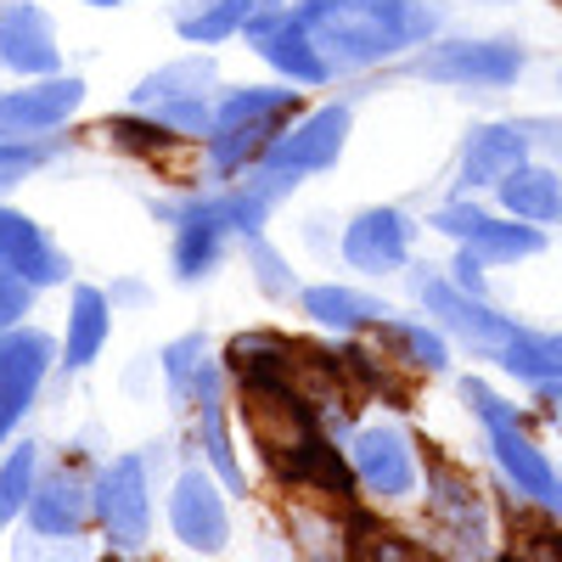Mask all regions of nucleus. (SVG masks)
<instances>
[{
	"label": "nucleus",
	"mask_w": 562,
	"mask_h": 562,
	"mask_svg": "<svg viewBox=\"0 0 562 562\" xmlns=\"http://www.w3.org/2000/svg\"><path fill=\"white\" fill-rule=\"evenodd\" d=\"M243 416H248L254 445L265 450V461L281 479L315 484V490L338 495V501L349 495V467L315 434V416L299 394H288L281 383H243Z\"/></svg>",
	"instance_id": "nucleus-1"
},
{
	"label": "nucleus",
	"mask_w": 562,
	"mask_h": 562,
	"mask_svg": "<svg viewBox=\"0 0 562 562\" xmlns=\"http://www.w3.org/2000/svg\"><path fill=\"white\" fill-rule=\"evenodd\" d=\"M299 23L310 29L315 52H326V63L360 68L416 40L434 23V12L416 0H304Z\"/></svg>",
	"instance_id": "nucleus-2"
},
{
	"label": "nucleus",
	"mask_w": 562,
	"mask_h": 562,
	"mask_svg": "<svg viewBox=\"0 0 562 562\" xmlns=\"http://www.w3.org/2000/svg\"><path fill=\"white\" fill-rule=\"evenodd\" d=\"M416 74L422 79H439V85H512L524 74V52L512 40H456V45H439V52L416 57Z\"/></svg>",
	"instance_id": "nucleus-3"
},
{
	"label": "nucleus",
	"mask_w": 562,
	"mask_h": 562,
	"mask_svg": "<svg viewBox=\"0 0 562 562\" xmlns=\"http://www.w3.org/2000/svg\"><path fill=\"white\" fill-rule=\"evenodd\" d=\"M97 518L119 551H135L153 529V501H147V461L124 456L97 479Z\"/></svg>",
	"instance_id": "nucleus-4"
},
{
	"label": "nucleus",
	"mask_w": 562,
	"mask_h": 562,
	"mask_svg": "<svg viewBox=\"0 0 562 562\" xmlns=\"http://www.w3.org/2000/svg\"><path fill=\"white\" fill-rule=\"evenodd\" d=\"M434 225L450 231V237H461L467 254H479L484 265H518V259H529V254L546 248L540 225H529V220L524 225H506V220L479 214V209H439Z\"/></svg>",
	"instance_id": "nucleus-5"
},
{
	"label": "nucleus",
	"mask_w": 562,
	"mask_h": 562,
	"mask_svg": "<svg viewBox=\"0 0 562 562\" xmlns=\"http://www.w3.org/2000/svg\"><path fill=\"white\" fill-rule=\"evenodd\" d=\"M422 304H428V310L450 326V333H461L479 355H490V360H495L512 338H518V326H512L506 315L484 310V299H479V293L450 288V281H422Z\"/></svg>",
	"instance_id": "nucleus-6"
},
{
	"label": "nucleus",
	"mask_w": 562,
	"mask_h": 562,
	"mask_svg": "<svg viewBox=\"0 0 562 562\" xmlns=\"http://www.w3.org/2000/svg\"><path fill=\"white\" fill-rule=\"evenodd\" d=\"M535 135L529 124H484L467 135V153H461V186H501L506 175H518L529 164Z\"/></svg>",
	"instance_id": "nucleus-7"
},
{
	"label": "nucleus",
	"mask_w": 562,
	"mask_h": 562,
	"mask_svg": "<svg viewBox=\"0 0 562 562\" xmlns=\"http://www.w3.org/2000/svg\"><path fill=\"white\" fill-rule=\"evenodd\" d=\"M344 135H349V108H321L315 119H304L299 130L276 135L270 140V169H326L344 153Z\"/></svg>",
	"instance_id": "nucleus-8"
},
{
	"label": "nucleus",
	"mask_w": 562,
	"mask_h": 562,
	"mask_svg": "<svg viewBox=\"0 0 562 562\" xmlns=\"http://www.w3.org/2000/svg\"><path fill=\"white\" fill-rule=\"evenodd\" d=\"M45 366H52V338L45 333H7L0 338V422H12L29 411Z\"/></svg>",
	"instance_id": "nucleus-9"
},
{
	"label": "nucleus",
	"mask_w": 562,
	"mask_h": 562,
	"mask_svg": "<svg viewBox=\"0 0 562 562\" xmlns=\"http://www.w3.org/2000/svg\"><path fill=\"white\" fill-rule=\"evenodd\" d=\"M248 34L259 40V52H265L281 74H293L299 85H321L326 74H333V63H326V57L315 52V40H310V29L299 23V12L254 18V23H248Z\"/></svg>",
	"instance_id": "nucleus-10"
},
{
	"label": "nucleus",
	"mask_w": 562,
	"mask_h": 562,
	"mask_svg": "<svg viewBox=\"0 0 562 562\" xmlns=\"http://www.w3.org/2000/svg\"><path fill=\"white\" fill-rule=\"evenodd\" d=\"M169 524L175 535L192 546V551H220L225 535H231V518H225V501L220 490L203 479V473H186L175 484V501H169Z\"/></svg>",
	"instance_id": "nucleus-11"
},
{
	"label": "nucleus",
	"mask_w": 562,
	"mask_h": 562,
	"mask_svg": "<svg viewBox=\"0 0 562 562\" xmlns=\"http://www.w3.org/2000/svg\"><path fill=\"white\" fill-rule=\"evenodd\" d=\"M405 243H411V225L405 214L394 209H366L355 225H349V237H344V259L355 270H400L405 265Z\"/></svg>",
	"instance_id": "nucleus-12"
},
{
	"label": "nucleus",
	"mask_w": 562,
	"mask_h": 562,
	"mask_svg": "<svg viewBox=\"0 0 562 562\" xmlns=\"http://www.w3.org/2000/svg\"><path fill=\"white\" fill-rule=\"evenodd\" d=\"M0 63L18 74H52L57 68V40L40 7H7L0 12Z\"/></svg>",
	"instance_id": "nucleus-13"
},
{
	"label": "nucleus",
	"mask_w": 562,
	"mask_h": 562,
	"mask_svg": "<svg viewBox=\"0 0 562 562\" xmlns=\"http://www.w3.org/2000/svg\"><path fill=\"white\" fill-rule=\"evenodd\" d=\"M79 102H85V85H79V79H52V85L18 90V97L0 102V135L52 130V124H63V119L79 108Z\"/></svg>",
	"instance_id": "nucleus-14"
},
{
	"label": "nucleus",
	"mask_w": 562,
	"mask_h": 562,
	"mask_svg": "<svg viewBox=\"0 0 562 562\" xmlns=\"http://www.w3.org/2000/svg\"><path fill=\"white\" fill-rule=\"evenodd\" d=\"M355 473L366 479V490L378 495H411L416 484V467H411V450L394 428H366L355 439Z\"/></svg>",
	"instance_id": "nucleus-15"
},
{
	"label": "nucleus",
	"mask_w": 562,
	"mask_h": 562,
	"mask_svg": "<svg viewBox=\"0 0 562 562\" xmlns=\"http://www.w3.org/2000/svg\"><path fill=\"white\" fill-rule=\"evenodd\" d=\"M0 270H18V276H29L34 288H40V281H63L68 259L40 237L34 220L0 209Z\"/></svg>",
	"instance_id": "nucleus-16"
},
{
	"label": "nucleus",
	"mask_w": 562,
	"mask_h": 562,
	"mask_svg": "<svg viewBox=\"0 0 562 562\" xmlns=\"http://www.w3.org/2000/svg\"><path fill=\"white\" fill-rule=\"evenodd\" d=\"M490 450H495V461H501V473L518 484V495H529V501H551V495H557V473H551L546 450L518 428V422L490 428Z\"/></svg>",
	"instance_id": "nucleus-17"
},
{
	"label": "nucleus",
	"mask_w": 562,
	"mask_h": 562,
	"mask_svg": "<svg viewBox=\"0 0 562 562\" xmlns=\"http://www.w3.org/2000/svg\"><path fill=\"white\" fill-rule=\"evenodd\" d=\"M90 501H97V495H85L79 479L57 473L52 484L29 501V524H34L40 535H52V540H74V535L85 529V518H90Z\"/></svg>",
	"instance_id": "nucleus-18"
},
{
	"label": "nucleus",
	"mask_w": 562,
	"mask_h": 562,
	"mask_svg": "<svg viewBox=\"0 0 562 562\" xmlns=\"http://www.w3.org/2000/svg\"><path fill=\"white\" fill-rule=\"evenodd\" d=\"M501 203L518 220H529V225H557L562 220V175L524 164L518 175L501 180Z\"/></svg>",
	"instance_id": "nucleus-19"
},
{
	"label": "nucleus",
	"mask_w": 562,
	"mask_h": 562,
	"mask_svg": "<svg viewBox=\"0 0 562 562\" xmlns=\"http://www.w3.org/2000/svg\"><path fill=\"white\" fill-rule=\"evenodd\" d=\"M495 360L512 371V378H524L546 394V389L562 383V333H529V326H518V338H512Z\"/></svg>",
	"instance_id": "nucleus-20"
},
{
	"label": "nucleus",
	"mask_w": 562,
	"mask_h": 562,
	"mask_svg": "<svg viewBox=\"0 0 562 562\" xmlns=\"http://www.w3.org/2000/svg\"><path fill=\"white\" fill-rule=\"evenodd\" d=\"M220 231H225V220L214 214V203H203V209L186 214L180 243H175V270H180L186 281L203 276V270L214 265V254H220Z\"/></svg>",
	"instance_id": "nucleus-21"
},
{
	"label": "nucleus",
	"mask_w": 562,
	"mask_h": 562,
	"mask_svg": "<svg viewBox=\"0 0 562 562\" xmlns=\"http://www.w3.org/2000/svg\"><path fill=\"white\" fill-rule=\"evenodd\" d=\"M108 338V299L97 288L74 293V315H68V366H90Z\"/></svg>",
	"instance_id": "nucleus-22"
},
{
	"label": "nucleus",
	"mask_w": 562,
	"mask_h": 562,
	"mask_svg": "<svg viewBox=\"0 0 562 562\" xmlns=\"http://www.w3.org/2000/svg\"><path fill=\"white\" fill-rule=\"evenodd\" d=\"M304 310L321 321V326H366V321H383L389 310L366 293H349V288H310L304 293Z\"/></svg>",
	"instance_id": "nucleus-23"
},
{
	"label": "nucleus",
	"mask_w": 562,
	"mask_h": 562,
	"mask_svg": "<svg viewBox=\"0 0 562 562\" xmlns=\"http://www.w3.org/2000/svg\"><path fill=\"white\" fill-rule=\"evenodd\" d=\"M259 7H265V0H209L203 12L180 18V34H186V40H225V34L248 29Z\"/></svg>",
	"instance_id": "nucleus-24"
},
{
	"label": "nucleus",
	"mask_w": 562,
	"mask_h": 562,
	"mask_svg": "<svg viewBox=\"0 0 562 562\" xmlns=\"http://www.w3.org/2000/svg\"><path fill=\"white\" fill-rule=\"evenodd\" d=\"M378 344L400 349V360L416 366V371H439L445 366V344L428 333V326H416V321H383L378 326Z\"/></svg>",
	"instance_id": "nucleus-25"
},
{
	"label": "nucleus",
	"mask_w": 562,
	"mask_h": 562,
	"mask_svg": "<svg viewBox=\"0 0 562 562\" xmlns=\"http://www.w3.org/2000/svg\"><path fill=\"white\" fill-rule=\"evenodd\" d=\"M293 108V90H231L225 108H220V124L214 130H237V124H270Z\"/></svg>",
	"instance_id": "nucleus-26"
},
{
	"label": "nucleus",
	"mask_w": 562,
	"mask_h": 562,
	"mask_svg": "<svg viewBox=\"0 0 562 562\" xmlns=\"http://www.w3.org/2000/svg\"><path fill=\"white\" fill-rule=\"evenodd\" d=\"M23 501H34V445H18L0 467V529L23 512Z\"/></svg>",
	"instance_id": "nucleus-27"
},
{
	"label": "nucleus",
	"mask_w": 562,
	"mask_h": 562,
	"mask_svg": "<svg viewBox=\"0 0 562 562\" xmlns=\"http://www.w3.org/2000/svg\"><path fill=\"white\" fill-rule=\"evenodd\" d=\"M209 85V63H175L164 74H153L147 85H140V102H175V97H192V90Z\"/></svg>",
	"instance_id": "nucleus-28"
},
{
	"label": "nucleus",
	"mask_w": 562,
	"mask_h": 562,
	"mask_svg": "<svg viewBox=\"0 0 562 562\" xmlns=\"http://www.w3.org/2000/svg\"><path fill=\"white\" fill-rule=\"evenodd\" d=\"M265 135H270V124H237V130H220V135H214V147H209L214 169H243V164L265 147Z\"/></svg>",
	"instance_id": "nucleus-29"
},
{
	"label": "nucleus",
	"mask_w": 562,
	"mask_h": 562,
	"mask_svg": "<svg viewBox=\"0 0 562 562\" xmlns=\"http://www.w3.org/2000/svg\"><path fill=\"white\" fill-rule=\"evenodd\" d=\"M203 450H209V461H214V473H220L231 490H243V467H237V456H231V439H225V416H220V400H214V405H203Z\"/></svg>",
	"instance_id": "nucleus-30"
},
{
	"label": "nucleus",
	"mask_w": 562,
	"mask_h": 562,
	"mask_svg": "<svg viewBox=\"0 0 562 562\" xmlns=\"http://www.w3.org/2000/svg\"><path fill=\"white\" fill-rule=\"evenodd\" d=\"M158 124H164V130H186V135H203V130H214L220 119L203 108V97H175V102H158Z\"/></svg>",
	"instance_id": "nucleus-31"
},
{
	"label": "nucleus",
	"mask_w": 562,
	"mask_h": 562,
	"mask_svg": "<svg viewBox=\"0 0 562 562\" xmlns=\"http://www.w3.org/2000/svg\"><path fill=\"white\" fill-rule=\"evenodd\" d=\"M360 546H366V562H428V557H422L411 540H400V535H371L366 524H360Z\"/></svg>",
	"instance_id": "nucleus-32"
},
{
	"label": "nucleus",
	"mask_w": 562,
	"mask_h": 562,
	"mask_svg": "<svg viewBox=\"0 0 562 562\" xmlns=\"http://www.w3.org/2000/svg\"><path fill=\"white\" fill-rule=\"evenodd\" d=\"M512 562H562V529L546 524V529H524L518 540V557Z\"/></svg>",
	"instance_id": "nucleus-33"
},
{
	"label": "nucleus",
	"mask_w": 562,
	"mask_h": 562,
	"mask_svg": "<svg viewBox=\"0 0 562 562\" xmlns=\"http://www.w3.org/2000/svg\"><path fill=\"white\" fill-rule=\"evenodd\" d=\"M29 299H34V281L29 276H0V326H12V321H23V310H29Z\"/></svg>",
	"instance_id": "nucleus-34"
},
{
	"label": "nucleus",
	"mask_w": 562,
	"mask_h": 562,
	"mask_svg": "<svg viewBox=\"0 0 562 562\" xmlns=\"http://www.w3.org/2000/svg\"><path fill=\"white\" fill-rule=\"evenodd\" d=\"M248 254H254V265H259V288H265V293H288V288H293V276H281V259H276L265 243H254Z\"/></svg>",
	"instance_id": "nucleus-35"
},
{
	"label": "nucleus",
	"mask_w": 562,
	"mask_h": 562,
	"mask_svg": "<svg viewBox=\"0 0 562 562\" xmlns=\"http://www.w3.org/2000/svg\"><path fill=\"white\" fill-rule=\"evenodd\" d=\"M45 158H52V147H23V140H12V147H0V175H23V169H40Z\"/></svg>",
	"instance_id": "nucleus-36"
},
{
	"label": "nucleus",
	"mask_w": 562,
	"mask_h": 562,
	"mask_svg": "<svg viewBox=\"0 0 562 562\" xmlns=\"http://www.w3.org/2000/svg\"><path fill=\"white\" fill-rule=\"evenodd\" d=\"M18 562H40V551H34V546H18ZM52 562H79V557H74L68 546H57V557H52Z\"/></svg>",
	"instance_id": "nucleus-37"
},
{
	"label": "nucleus",
	"mask_w": 562,
	"mask_h": 562,
	"mask_svg": "<svg viewBox=\"0 0 562 562\" xmlns=\"http://www.w3.org/2000/svg\"><path fill=\"white\" fill-rule=\"evenodd\" d=\"M546 506H551V512H557V518H562V479H557V495H551Z\"/></svg>",
	"instance_id": "nucleus-38"
},
{
	"label": "nucleus",
	"mask_w": 562,
	"mask_h": 562,
	"mask_svg": "<svg viewBox=\"0 0 562 562\" xmlns=\"http://www.w3.org/2000/svg\"><path fill=\"white\" fill-rule=\"evenodd\" d=\"M97 7H113V0H97Z\"/></svg>",
	"instance_id": "nucleus-39"
},
{
	"label": "nucleus",
	"mask_w": 562,
	"mask_h": 562,
	"mask_svg": "<svg viewBox=\"0 0 562 562\" xmlns=\"http://www.w3.org/2000/svg\"><path fill=\"white\" fill-rule=\"evenodd\" d=\"M0 434H7V422H0Z\"/></svg>",
	"instance_id": "nucleus-40"
},
{
	"label": "nucleus",
	"mask_w": 562,
	"mask_h": 562,
	"mask_svg": "<svg viewBox=\"0 0 562 562\" xmlns=\"http://www.w3.org/2000/svg\"><path fill=\"white\" fill-rule=\"evenodd\" d=\"M265 7H270V0H265Z\"/></svg>",
	"instance_id": "nucleus-41"
}]
</instances>
